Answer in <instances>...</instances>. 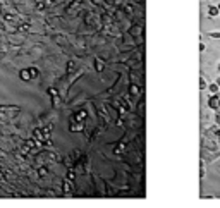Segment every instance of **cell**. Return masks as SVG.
<instances>
[{
    "mask_svg": "<svg viewBox=\"0 0 220 208\" xmlns=\"http://www.w3.org/2000/svg\"><path fill=\"white\" fill-rule=\"evenodd\" d=\"M208 90H210V93H211V95L218 93V84H217V83H211V84L208 86Z\"/></svg>",
    "mask_w": 220,
    "mask_h": 208,
    "instance_id": "obj_4",
    "label": "cell"
},
{
    "mask_svg": "<svg viewBox=\"0 0 220 208\" xmlns=\"http://www.w3.org/2000/svg\"><path fill=\"white\" fill-rule=\"evenodd\" d=\"M217 7H218V10H220V4H218V5H217Z\"/></svg>",
    "mask_w": 220,
    "mask_h": 208,
    "instance_id": "obj_11",
    "label": "cell"
},
{
    "mask_svg": "<svg viewBox=\"0 0 220 208\" xmlns=\"http://www.w3.org/2000/svg\"><path fill=\"white\" fill-rule=\"evenodd\" d=\"M131 91H133V93H138V86H131Z\"/></svg>",
    "mask_w": 220,
    "mask_h": 208,
    "instance_id": "obj_9",
    "label": "cell"
},
{
    "mask_svg": "<svg viewBox=\"0 0 220 208\" xmlns=\"http://www.w3.org/2000/svg\"><path fill=\"white\" fill-rule=\"evenodd\" d=\"M218 7H215V5H210V7H208V16H210V17H215V16H218Z\"/></svg>",
    "mask_w": 220,
    "mask_h": 208,
    "instance_id": "obj_2",
    "label": "cell"
},
{
    "mask_svg": "<svg viewBox=\"0 0 220 208\" xmlns=\"http://www.w3.org/2000/svg\"><path fill=\"white\" fill-rule=\"evenodd\" d=\"M31 77H33V76H31V71H29V69H24V71H21V79L29 81Z\"/></svg>",
    "mask_w": 220,
    "mask_h": 208,
    "instance_id": "obj_3",
    "label": "cell"
},
{
    "mask_svg": "<svg viewBox=\"0 0 220 208\" xmlns=\"http://www.w3.org/2000/svg\"><path fill=\"white\" fill-rule=\"evenodd\" d=\"M215 83H217V84L220 86V77H217V81H215Z\"/></svg>",
    "mask_w": 220,
    "mask_h": 208,
    "instance_id": "obj_10",
    "label": "cell"
},
{
    "mask_svg": "<svg viewBox=\"0 0 220 208\" xmlns=\"http://www.w3.org/2000/svg\"><path fill=\"white\" fill-rule=\"evenodd\" d=\"M218 71H220V64H218Z\"/></svg>",
    "mask_w": 220,
    "mask_h": 208,
    "instance_id": "obj_12",
    "label": "cell"
},
{
    "mask_svg": "<svg viewBox=\"0 0 220 208\" xmlns=\"http://www.w3.org/2000/svg\"><path fill=\"white\" fill-rule=\"evenodd\" d=\"M95 66H96V71H101V69H103V64H101L100 60H96V62H95Z\"/></svg>",
    "mask_w": 220,
    "mask_h": 208,
    "instance_id": "obj_6",
    "label": "cell"
},
{
    "mask_svg": "<svg viewBox=\"0 0 220 208\" xmlns=\"http://www.w3.org/2000/svg\"><path fill=\"white\" fill-rule=\"evenodd\" d=\"M29 71H31V76H33V77H36V76H38V69H34V67H31Z\"/></svg>",
    "mask_w": 220,
    "mask_h": 208,
    "instance_id": "obj_7",
    "label": "cell"
},
{
    "mask_svg": "<svg viewBox=\"0 0 220 208\" xmlns=\"http://www.w3.org/2000/svg\"><path fill=\"white\" fill-rule=\"evenodd\" d=\"M208 107H210V109H213V110L220 109V95H218V93H215L210 100H208Z\"/></svg>",
    "mask_w": 220,
    "mask_h": 208,
    "instance_id": "obj_1",
    "label": "cell"
},
{
    "mask_svg": "<svg viewBox=\"0 0 220 208\" xmlns=\"http://www.w3.org/2000/svg\"><path fill=\"white\" fill-rule=\"evenodd\" d=\"M205 88H206L205 79H203V77H200V90H205Z\"/></svg>",
    "mask_w": 220,
    "mask_h": 208,
    "instance_id": "obj_5",
    "label": "cell"
},
{
    "mask_svg": "<svg viewBox=\"0 0 220 208\" xmlns=\"http://www.w3.org/2000/svg\"><path fill=\"white\" fill-rule=\"evenodd\" d=\"M210 36H211V38H220V33H218V31H215V33L211 31V33H210Z\"/></svg>",
    "mask_w": 220,
    "mask_h": 208,
    "instance_id": "obj_8",
    "label": "cell"
}]
</instances>
